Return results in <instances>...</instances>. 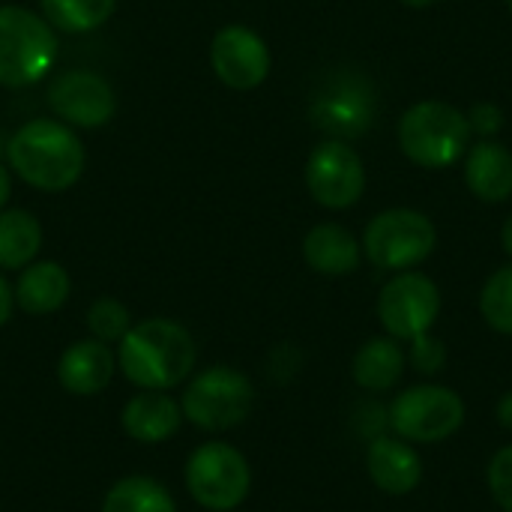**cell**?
I'll list each match as a JSON object with an SVG mask.
<instances>
[{"mask_svg":"<svg viewBox=\"0 0 512 512\" xmlns=\"http://www.w3.org/2000/svg\"><path fill=\"white\" fill-rule=\"evenodd\" d=\"M120 372L141 390H171L192 375L195 342L189 330L168 318L132 324L120 339Z\"/></svg>","mask_w":512,"mask_h":512,"instance_id":"cell-1","label":"cell"},{"mask_svg":"<svg viewBox=\"0 0 512 512\" xmlns=\"http://www.w3.org/2000/svg\"><path fill=\"white\" fill-rule=\"evenodd\" d=\"M6 156L15 174L42 192H63L84 171V147L78 135L57 120L24 123L9 138Z\"/></svg>","mask_w":512,"mask_h":512,"instance_id":"cell-2","label":"cell"},{"mask_svg":"<svg viewBox=\"0 0 512 512\" xmlns=\"http://www.w3.org/2000/svg\"><path fill=\"white\" fill-rule=\"evenodd\" d=\"M396 138L402 153L414 165L441 171L465 159L471 147V126L468 114L456 105L441 99H423L402 114Z\"/></svg>","mask_w":512,"mask_h":512,"instance_id":"cell-3","label":"cell"},{"mask_svg":"<svg viewBox=\"0 0 512 512\" xmlns=\"http://www.w3.org/2000/svg\"><path fill=\"white\" fill-rule=\"evenodd\" d=\"M57 60V36L45 18L21 6H0V84L42 81Z\"/></svg>","mask_w":512,"mask_h":512,"instance_id":"cell-4","label":"cell"},{"mask_svg":"<svg viewBox=\"0 0 512 512\" xmlns=\"http://www.w3.org/2000/svg\"><path fill=\"white\" fill-rule=\"evenodd\" d=\"M363 255L378 270H414L438 246L435 222L411 207H393L378 213L363 231Z\"/></svg>","mask_w":512,"mask_h":512,"instance_id":"cell-5","label":"cell"},{"mask_svg":"<svg viewBox=\"0 0 512 512\" xmlns=\"http://www.w3.org/2000/svg\"><path fill=\"white\" fill-rule=\"evenodd\" d=\"M255 405V387L252 381L231 369V366H213L192 378V384L183 393V420L204 432H225L240 426Z\"/></svg>","mask_w":512,"mask_h":512,"instance_id":"cell-6","label":"cell"},{"mask_svg":"<svg viewBox=\"0 0 512 512\" xmlns=\"http://www.w3.org/2000/svg\"><path fill=\"white\" fill-rule=\"evenodd\" d=\"M390 429L411 444H438L453 438L465 423V402L456 390L420 384L396 396L387 414Z\"/></svg>","mask_w":512,"mask_h":512,"instance_id":"cell-7","label":"cell"},{"mask_svg":"<svg viewBox=\"0 0 512 512\" xmlns=\"http://www.w3.org/2000/svg\"><path fill=\"white\" fill-rule=\"evenodd\" d=\"M186 489L204 510H237L252 489L249 462L231 444H201L186 462Z\"/></svg>","mask_w":512,"mask_h":512,"instance_id":"cell-8","label":"cell"},{"mask_svg":"<svg viewBox=\"0 0 512 512\" xmlns=\"http://www.w3.org/2000/svg\"><path fill=\"white\" fill-rule=\"evenodd\" d=\"M441 315L438 285L417 270L396 273L378 294V318L396 342H411L435 327Z\"/></svg>","mask_w":512,"mask_h":512,"instance_id":"cell-9","label":"cell"},{"mask_svg":"<svg viewBox=\"0 0 512 512\" xmlns=\"http://www.w3.org/2000/svg\"><path fill=\"white\" fill-rule=\"evenodd\" d=\"M306 186L321 207L348 210L366 192V165L348 141L327 138L306 159Z\"/></svg>","mask_w":512,"mask_h":512,"instance_id":"cell-10","label":"cell"},{"mask_svg":"<svg viewBox=\"0 0 512 512\" xmlns=\"http://www.w3.org/2000/svg\"><path fill=\"white\" fill-rule=\"evenodd\" d=\"M48 105L60 120L72 126L96 129L114 117L117 99L102 75L90 69H69L48 84Z\"/></svg>","mask_w":512,"mask_h":512,"instance_id":"cell-11","label":"cell"},{"mask_svg":"<svg viewBox=\"0 0 512 512\" xmlns=\"http://www.w3.org/2000/svg\"><path fill=\"white\" fill-rule=\"evenodd\" d=\"M210 66L231 90H255L270 75V48L255 30L228 24L213 36Z\"/></svg>","mask_w":512,"mask_h":512,"instance_id":"cell-12","label":"cell"},{"mask_svg":"<svg viewBox=\"0 0 512 512\" xmlns=\"http://www.w3.org/2000/svg\"><path fill=\"white\" fill-rule=\"evenodd\" d=\"M372 117H375V96L369 84L360 78H336L312 102L315 126L342 141L366 132Z\"/></svg>","mask_w":512,"mask_h":512,"instance_id":"cell-13","label":"cell"},{"mask_svg":"<svg viewBox=\"0 0 512 512\" xmlns=\"http://www.w3.org/2000/svg\"><path fill=\"white\" fill-rule=\"evenodd\" d=\"M465 186L486 204H504L512 198V153L495 138H480L465 153Z\"/></svg>","mask_w":512,"mask_h":512,"instance_id":"cell-14","label":"cell"},{"mask_svg":"<svg viewBox=\"0 0 512 512\" xmlns=\"http://www.w3.org/2000/svg\"><path fill=\"white\" fill-rule=\"evenodd\" d=\"M366 468L372 483L387 495H411L423 480L420 453L402 438H387V435L372 438L366 453Z\"/></svg>","mask_w":512,"mask_h":512,"instance_id":"cell-15","label":"cell"},{"mask_svg":"<svg viewBox=\"0 0 512 512\" xmlns=\"http://www.w3.org/2000/svg\"><path fill=\"white\" fill-rule=\"evenodd\" d=\"M114 369H117L114 351L99 339H84L63 351L57 363V378L63 390L72 396H96L111 384Z\"/></svg>","mask_w":512,"mask_h":512,"instance_id":"cell-16","label":"cell"},{"mask_svg":"<svg viewBox=\"0 0 512 512\" xmlns=\"http://www.w3.org/2000/svg\"><path fill=\"white\" fill-rule=\"evenodd\" d=\"M183 423V408L165 390H141L120 414L123 432L138 444H162Z\"/></svg>","mask_w":512,"mask_h":512,"instance_id":"cell-17","label":"cell"},{"mask_svg":"<svg viewBox=\"0 0 512 512\" xmlns=\"http://www.w3.org/2000/svg\"><path fill=\"white\" fill-rule=\"evenodd\" d=\"M303 258L321 276H348L360 267L363 246L339 222H321L303 237Z\"/></svg>","mask_w":512,"mask_h":512,"instance_id":"cell-18","label":"cell"},{"mask_svg":"<svg viewBox=\"0 0 512 512\" xmlns=\"http://www.w3.org/2000/svg\"><path fill=\"white\" fill-rule=\"evenodd\" d=\"M69 291L72 279L57 261H36L24 267L12 297L27 315H51L69 300Z\"/></svg>","mask_w":512,"mask_h":512,"instance_id":"cell-19","label":"cell"},{"mask_svg":"<svg viewBox=\"0 0 512 512\" xmlns=\"http://www.w3.org/2000/svg\"><path fill=\"white\" fill-rule=\"evenodd\" d=\"M405 363L408 357L393 336L369 339L354 357V381L369 393H387L402 381Z\"/></svg>","mask_w":512,"mask_h":512,"instance_id":"cell-20","label":"cell"},{"mask_svg":"<svg viewBox=\"0 0 512 512\" xmlns=\"http://www.w3.org/2000/svg\"><path fill=\"white\" fill-rule=\"evenodd\" d=\"M42 246V228L33 213L27 210H6L0 213V267L21 270L33 264Z\"/></svg>","mask_w":512,"mask_h":512,"instance_id":"cell-21","label":"cell"},{"mask_svg":"<svg viewBox=\"0 0 512 512\" xmlns=\"http://www.w3.org/2000/svg\"><path fill=\"white\" fill-rule=\"evenodd\" d=\"M102 512H177V504L153 477H123L108 489Z\"/></svg>","mask_w":512,"mask_h":512,"instance_id":"cell-22","label":"cell"},{"mask_svg":"<svg viewBox=\"0 0 512 512\" xmlns=\"http://www.w3.org/2000/svg\"><path fill=\"white\" fill-rule=\"evenodd\" d=\"M48 24L66 33H84L105 24L114 12V0H39Z\"/></svg>","mask_w":512,"mask_h":512,"instance_id":"cell-23","label":"cell"},{"mask_svg":"<svg viewBox=\"0 0 512 512\" xmlns=\"http://www.w3.org/2000/svg\"><path fill=\"white\" fill-rule=\"evenodd\" d=\"M480 315L495 330L512 336V264L495 270L480 291Z\"/></svg>","mask_w":512,"mask_h":512,"instance_id":"cell-24","label":"cell"},{"mask_svg":"<svg viewBox=\"0 0 512 512\" xmlns=\"http://www.w3.org/2000/svg\"><path fill=\"white\" fill-rule=\"evenodd\" d=\"M129 327H132V321H129L126 306L117 303V300H111V297H102V300H96L87 309V330H90L93 339H99L105 345L120 342Z\"/></svg>","mask_w":512,"mask_h":512,"instance_id":"cell-25","label":"cell"},{"mask_svg":"<svg viewBox=\"0 0 512 512\" xmlns=\"http://www.w3.org/2000/svg\"><path fill=\"white\" fill-rule=\"evenodd\" d=\"M489 492L504 512H512V447H504L489 462Z\"/></svg>","mask_w":512,"mask_h":512,"instance_id":"cell-26","label":"cell"},{"mask_svg":"<svg viewBox=\"0 0 512 512\" xmlns=\"http://www.w3.org/2000/svg\"><path fill=\"white\" fill-rule=\"evenodd\" d=\"M411 366L423 375H438L447 363V348L441 339H435L432 333H423L417 339H411V354H408Z\"/></svg>","mask_w":512,"mask_h":512,"instance_id":"cell-27","label":"cell"},{"mask_svg":"<svg viewBox=\"0 0 512 512\" xmlns=\"http://www.w3.org/2000/svg\"><path fill=\"white\" fill-rule=\"evenodd\" d=\"M468 126H471V135L495 138L504 129V111H501V105H495V102H477L468 111Z\"/></svg>","mask_w":512,"mask_h":512,"instance_id":"cell-28","label":"cell"},{"mask_svg":"<svg viewBox=\"0 0 512 512\" xmlns=\"http://www.w3.org/2000/svg\"><path fill=\"white\" fill-rule=\"evenodd\" d=\"M12 303H15L12 288H9V285H6V279L0 276V327L9 321V315H12Z\"/></svg>","mask_w":512,"mask_h":512,"instance_id":"cell-29","label":"cell"},{"mask_svg":"<svg viewBox=\"0 0 512 512\" xmlns=\"http://www.w3.org/2000/svg\"><path fill=\"white\" fill-rule=\"evenodd\" d=\"M498 423H501L507 432H512V390L510 393H504L501 402H498Z\"/></svg>","mask_w":512,"mask_h":512,"instance_id":"cell-30","label":"cell"},{"mask_svg":"<svg viewBox=\"0 0 512 512\" xmlns=\"http://www.w3.org/2000/svg\"><path fill=\"white\" fill-rule=\"evenodd\" d=\"M9 192H12V180H9V171L0 165V210H3V204L9 201Z\"/></svg>","mask_w":512,"mask_h":512,"instance_id":"cell-31","label":"cell"},{"mask_svg":"<svg viewBox=\"0 0 512 512\" xmlns=\"http://www.w3.org/2000/svg\"><path fill=\"white\" fill-rule=\"evenodd\" d=\"M501 246H504V252L512 258V216L504 222V228H501Z\"/></svg>","mask_w":512,"mask_h":512,"instance_id":"cell-32","label":"cell"},{"mask_svg":"<svg viewBox=\"0 0 512 512\" xmlns=\"http://www.w3.org/2000/svg\"><path fill=\"white\" fill-rule=\"evenodd\" d=\"M402 6H408V9H429V6H435L438 0H399Z\"/></svg>","mask_w":512,"mask_h":512,"instance_id":"cell-33","label":"cell"},{"mask_svg":"<svg viewBox=\"0 0 512 512\" xmlns=\"http://www.w3.org/2000/svg\"><path fill=\"white\" fill-rule=\"evenodd\" d=\"M507 6H510V12H512V0H507Z\"/></svg>","mask_w":512,"mask_h":512,"instance_id":"cell-34","label":"cell"},{"mask_svg":"<svg viewBox=\"0 0 512 512\" xmlns=\"http://www.w3.org/2000/svg\"><path fill=\"white\" fill-rule=\"evenodd\" d=\"M231 512H234V510H231Z\"/></svg>","mask_w":512,"mask_h":512,"instance_id":"cell-35","label":"cell"}]
</instances>
